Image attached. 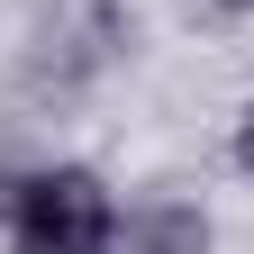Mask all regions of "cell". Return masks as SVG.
Listing matches in <instances>:
<instances>
[{"label":"cell","mask_w":254,"mask_h":254,"mask_svg":"<svg viewBox=\"0 0 254 254\" xmlns=\"http://www.w3.org/2000/svg\"><path fill=\"white\" fill-rule=\"evenodd\" d=\"M190 27H254V0H182Z\"/></svg>","instance_id":"obj_5"},{"label":"cell","mask_w":254,"mask_h":254,"mask_svg":"<svg viewBox=\"0 0 254 254\" xmlns=\"http://www.w3.org/2000/svg\"><path fill=\"white\" fill-rule=\"evenodd\" d=\"M0 254H37L27 245V173L0 164Z\"/></svg>","instance_id":"obj_4"},{"label":"cell","mask_w":254,"mask_h":254,"mask_svg":"<svg viewBox=\"0 0 254 254\" xmlns=\"http://www.w3.org/2000/svg\"><path fill=\"white\" fill-rule=\"evenodd\" d=\"M127 46H136V0H46L37 37H27V91L82 100Z\"/></svg>","instance_id":"obj_1"},{"label":"cell","mask_w":254,"mask_h":254,"mask_svg":"<svg viewBox=\"0 0 254 254\" xmlns=\"http://www.w3.org/2000/svg\"><path fill=\"white\" fill-rule=\"evenodd\" d=\"M118 190L91 164H27V245L37 254H118Z\"/></svg>","instance_id":"obj_2"},{"label":"cell","mask_w":254,"mask_h":254,"mask_svg":"<svg viewBox=\"0 0 254 254\" xmlns=\"http://www.w3.org/2000/svg\"><path fill=\"white\" fill-rule=\"evenodd\" d=\"M118 254H218V227L200 200H182V190H154L118 218Z\"/></svg>","instance_id":"obj_3"},{"label":"cell","mask_w":254,"mask_h":254,"mask_svg":"<svg viewBox=\"0 0 254 254\" xmlns=\"http://www.w3.org/2000/svg\"><path fill=\"white\" fill-rule=\"evenodd\" d=\"M227 164L254 182V100H245V109H236V127H227Z\"/></svg>","instance_id":"obj_6"}]
</instances>
